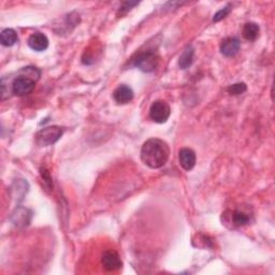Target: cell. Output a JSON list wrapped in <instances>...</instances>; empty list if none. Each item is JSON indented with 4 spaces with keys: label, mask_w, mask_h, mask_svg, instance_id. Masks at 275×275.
<instances>
[{
    "label": "cell",
    "mask_w": 275,
    "mask_h": 275,
    "mask_svg": "<svg viewBox=\"0 0 275 275\" xmlns=\"http://www.w3.org/2000/svg\"><path fill=\"white\" fill-rule=\"evenodd\" d=\"M259 33H260V28H259L258 24L253 22L246 23L243 27V37H244L247 41H255L259 37Z\"/></svg>",
    "instance_id": "obj_12"
},
{
    "label": "cell",
    "mask_w": 275,
    "mask_h": 275,
    "mask_svg": "<svg viewBox=\"0 0 275 275\" xmlns=\"http://www.w3.org/2000/svg\"><path fill=\"white\" fill-rule=\"evenodd\" d=\"M41 175L43 177V179L45 180V183H48L50 187H53V182H52V177L50 176L49 171H46L45 169L41 170Z\"/></svg>",
    "instance_id": "obj_19"
},
{
    "label": "cell",
    "mask_w": 275,
    "mask_h": 275,
    "mask_svg": "<svg viewBox=\"0 0 275 275\" xmlns=\"http://www.w3.org/2000/svg\"><path fill=\"white\" fill-rule=\"evenodd\" d=\"M36 81L25 75L15 77L11 84V93L15 96H26L35 89Z\"/></svg>",
    "instance_id": "obj_4"
},
{
    "label": "cell",
    "mask_w": 275,
    "mask_h": 275,
    "mask_svg": "<svg viewBox=\"0 0 275 275\" xmlns=\"http://www.w3.org/2000/svg\"><path fill=\"white\" fill-rule=\"evenodd\" d=\"M246 89H247V86L245 83H235L233 85H230L227 90L230 94V95L238 96V95H241V94H243V93H245Z\"/></svg>",
    "instance_id": "obj_16"
},
{
    "label": "cell",
    "mask_w": 275,
    "mask_h": 275,
    "mask_svg": "<svg viewBox=\"0 0 275 275\" xmlns=\"http://www.w3.org/2000/svg\"><path fill=\"white\" fill-rule=\"evenodd\" d=\"M64 129L58 126H49L39 130L36 135V143L40 147L53 145L61 138Z\"/></svg>",
    "instance_id": "obj_2"
},
{
    "label": "cell",
    "mask_w": 275,
    "mask_h": 275,
    "mask_svg": "<svg viewBox=\"0 0 275 275\" xmlns=\"http://www.w3.org/2000/svg\"><path fill=\"white\" fill-rule=\"evenodd\" d=\"M49 39L44 34L36 33L28 39V45L31 50L36 52H43L49 48Z\"/></svg>",
    "instance_id": "obj_9"
},
{
    "label": "cell",
    "mask_w": 275,
    "mask_h": 275,
    "mask_svg": "<svg viewBox=\"0 0 275 275\" xmlns=\"http://www.w3.org/2000/svg\"><path fill=\"white\" fill-rule=\"evenodd\" d=\"M194 49L193 46H187V48L180 54L178 59V66L180 69H188L194 62Z\"/></svg>",
    "instance_id": "obj_13"
},
{
    "label": "cell",
    "mask_w": 275,
    "mask_h": 275,
    "mask_svg": "<svg viewBox=\"0 0 275 275\" xmlns=\"http://www.w3.org/2000/svg\"><path fill=\"white\" fill-rule=\"evenodd\" d=\"M230 218H231V222L233 223V225L237 226V227L245 226L249 222L248 215L245 214L244 212H241V211H238V210L231 212Z\"/></svg>",
    "instance_id": "obj_15"
},
{
    "label": "cell",
    "mask_w": 275,
    "mask_h": 275,
    "mask_svg": "<svg viewBox=\"0 0 275 275\" xmlns=\"http://www.w3.org/2000/svg\"><path fill=\"white\" fill-rule=\"evenodd\" d=\"M113 98L119 105H126L133 99V91L127 85H120L114 93Z\"/></svg>",
    "instance_id": "obj_11"
},
{
    "label": "cell",
    "mask_w": 275,
    "mask_h": 275,
    "mask_svg": "<svg viewBox=\"0 0 275 275\" xmlns=\"http://www.w3.org/2000/svg\"><path fill=\"white\" fill-rule=\"evenodd\" d=\"M231 12V5H227L225 8H223V9H221L219 11H217L214 17H213V22L214 23H217V22H221L222 20H224L228 14H229Z\"/></svg>",
    "instance_id": "obj_17"
},
{
    "label": "cell",
    "mask_w": 275,
    "mask_h": 275,
    "mask_svg": "<svg viewBox=\"0 0 275 275\" xmlns=\"http://www.w3.org/2000/svg\"><path fill=\"white\" fill-rule=\"evenodd\" d=\"M138 3H131V2H127V3H124L123 6L120 8V11H119V14L121 15H124L127 13L128 11H130L132 9V7L137 6Z\"/></svg>",
    "instance_id": "obj_18"
},
{
    "label": "cell",
    "mask_w": 275,
    "mask_h": 275,
    "mask_svg": "<svg viewBox=\"0 0 275 275\" xmlns=\"http://www.w3.org/2000/svg\"><path fill=\"white\" fill-rule=\"evenodd\" d=\"M31 219V212L25 208H18L12 213L11 221L17 227H25L29 225Z\"/></svg>",
    "instance_id": "obj_10"
},
{
    "label": "cell",
    "mask_w": 275,
    "mask_h": 275,
    "mask_svg": "<svg viewBox=\"0 0 275 275\" xmlns=\"http://www.w3.org/2000/svg\"><path fill=\"white\" fill-rule=\"evenodd\" d=\"M0 42L4 46H12L18 42V34L12 28L4 29L0 34Z\"/></svg>",
    "instance_id": "obj_14"
},
{
    "label": "cell",
    "mask_w": 275,
    "mask_h": 275,
    "mask_svg": "<svg viewBox=\"0 0 275 275\" xmlns=\"http://www.w3.org/2000/svg\"><path fill=\"white\" fill-rule=\"evenodd\" d=\"M241 48V42L238 38L235 37H229L226 38L222 41L221 46V53L226 57H232L234 55H237Z\"/></svg>",
    "instance_id": "obj_7"
},
{
    "label": "cell",
    "mask_w": 275,
    "mask_h": 275,
    "mask_svg": "<svg viewBox=\"0 0 275 275\" xmlns=\"http://www.w3.org/2000/svg\"><path fill=\"white\" fill-rule=\"evenodd\" d=\"M141 160L151 169L162 168L169 160L170 148L161 139L152 138L145 141L141 148Z\"/></svg>",
    "instance_id": "obj_1"
},
{
    "label": "cell",
    "mask_w": 275,
    "mask_h": 275,
    "mask_svg": "<svg viewBox=\"0 0 275 275\" xmlns=\"http://www.w3.org/2000/svg\"><path fill=\"white\" fill-rule=\"evenodd\" d=\"M196 160H197V157H196V153L192 150V148L184 147L178 152V161L180 167H182L186 171H191L196 166Z\"/></svg>",
    "instance_id": "obj_8"
},
{
    "label": "cell",
    "mask_w": 275,
    "mask_h": 275,
    "mask_svg": "<svg viewBox=\"0 0 275 275\" xmlns=\"http://www.w3.org/2000/svg\"><path fill=\"white\" fill-rule=\"evenodd\" d=\"M171 115L170 106L163 100H156L150 108L151 120L157 124L166 123Z\"/></svg>",
    "instance_id": "obj_5"
},
{
    "label": "cell",
    "mask_w": 275,
    "mask_h": 275,
    "mask_svg": "<svg viewBox=\"0 0 275 275\" xmlns=\"http://www.w3.org/2000/svg\"><path fill=\"white\" fill-rule=\"evenodd\" d=\"M101 262L104 264V268L107 271H117L123 266L121 256L117 251L113 249H108L104 251L101 258Z\"/></svg>",
    "instance_id": "obj_6"
},
{
    "label": "cell",
    "mask_w": 275,
    "mask_h": 275,
    "mask_svg": "<svg viewBox=\"0 0 275 275\" xmlns=\"http://www.w3.org/2000/svg\"><path fill=\"white\" fill-rule=\"evenodd\" d=\"M132 65L141 71L150 73L155 71L158 66V56L154 52L140 53L132 59Z\"/></svg>",
    "instance_id": "obj_3"
}]
</instances>
